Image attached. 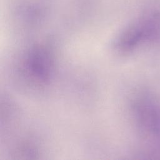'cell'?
Returning a JSON list of instances; mask_svg holds the SVG:
<instances>
[{"label":"cell","mask_w":160,"mask_h":160,"mask_svg":"<svg viewBox=\"0 0 160 160\" xmlns=\"http://www.w3.org/2000/svg\"><path fill=\"white\" fill-rule=\"evenodd\" d=\"M23 68L26 75L37 84H45L51 79L54 59L50 49L44 45L32 47L26 54Z\"/></svg>","instance_id":"obj_3"},{"label":"cell","mask_w":160,"mask_h":160,"mask_svg":"<svg viewBox=\"0 0 160 160\" xmlns=\"http://www.w3.org/2000/svg\"><path fill=\"white\" fill-rule=\"evenodd\" d=\"M160 40V18H144L128 28L115 42L116 49L121 53H129L152 42Z\"/></svg>","instance_id":"obj_2"},{"label":"cell","mask_w":160,"mask_h":160,"mask_svg":"<svg viewBox=\"0 0 160 160\" xmlns=\"http://www.w3.org/2000/svg\"><path fill=\"white\" fill-rule=\"evenodd\" d=\"M132 111L143 138L160 148V102L156 95L149 91L139 92L132 101Z\"/></svg>","instance_id":"obj_1"}]
</instances>
